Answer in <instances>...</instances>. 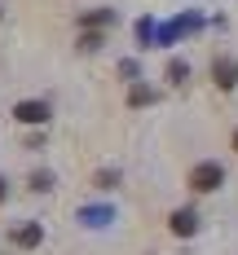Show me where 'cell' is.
Here are the masks:
<instances>
[{"instance_id":"obj_15","label":"cell","mask_w":238,"mask_h":255,"mask_svg":"<svg viewBox=\"0 0 238 255\" xmlns=\"http://www.w3.org/2000/svg\"><path fill=\"white\" fill-rule=\"evenodd\" d=\"M26 150H44V128H40V132H31V136H26Z\"/></svg>"},{"instance_id":"obj_17","label":"cell","mask_w":238,"mask_h":255,"mask_svg":"<svg viewBox=\"0 0 238 255\" xmlns=\"http://www.w3.org/2000/svg\"><path fill=\"white\" fill-rule=\"evenodd\" d=\"M234 150H238V132H234Z\"/></svg>"},{"instance_id":"obj_11","label":"cell","mask_w":238,"mask_h":255,"mask_svg":"<svg viewBox=\"0 0 238 255\" xmlns=\"http://www.w3.org/2000/svg\"><path fill=\"white\" fill-rule=\"evenodd\" d=\"M168 79H172V84H185V79H190V66H185V62H168Z\"/></svg>"},{"instance_id":"obj_2","label":"cell","mask_w":238,"mask_h":255,"mask_svg":"<svg viewBox=\"0 0 238 255\" xmlns=\"http://www.w3.org/2000/svg\"><path fill=\"white\" fill-rule=\"evenodd\" d=\"M13 119L26 124V128H44L53 119V110H49V102H40V97H26V102L13 106Z\"/></svg>"},{"instance_id":"obj_1","label":"cell","mask_w":238,"mask_h":255,"mask_svg":"<svg viewBox=\"0 0 238 255\" xmlns=\"http://www.w3.org/2000/svg\"><path fill=\"white\" fill-rule=\"evenodd\" d=\"M225 185V167L221 163H194L190 167V189L194 194H212V189H221Z\"/></svg>"},{"instance_id":"obj_3","label":"cell","mask_w":238,"mask_h":255,"mask_svg":"<svg viewBox=\"0 0 238 255\" xmlns=\"http://www.w3.org/2000/svg\"><path fill=\"white\" fill-rule=\"evenodd\" d=\"M9 242H13V247H22V251L40 247V242H44V229H40V220H22V225H13V229H9Z\"/></svg>"},{"instance_id":"obj_6","label":"cell","mask_w":238,"mask_h":255,"mask_svg":"<svg viewBox=\"0 0 238 255\" xmlns=\"http://www.w3.org/2000/svg\"><path fill=\"white\" fill-rule=\"evenodd\" d=\"M168 229L177 233V238H190V233L199 229V211H190V207H181V211H172V216H168Z\"/></svg>"},{"instance_id":"obj_13","label":"cell","mask_w":238,"mask_h":255,"mask_svg":"<svg viewBox=\"0 0 238 255\" xmlns=\"http://www.w3.org/2000/svg\"><path fill=\"white\" fill-rule=\"evenodd\" d=\"M119 75H124V79H137V75H141V66H137L132 57H124V62H119Z\"/></svg>"},{"instance_id":"obj_14","label":"cell","mask_w":238,"mask_h":255,"mask_svg":"<svg viewBox=\"0 0 238 255\" xmlns=\"http://www.w3.org/2000/svg\"><path fill=\"white\" fill-rule=\"evenodd\" d=\"M115 180H119L115 167H110V172H97V189H115Z\"/></svg>"},{"instance_id":"obj_9","label":"cell","mask_w":238,"mask_h":255,"mask_svg":"<svg viewBox=\"0 0 238 255\" xmlns=\"http://www.w3.org/2000/svg\"><path fill=\"white\" fill-rule=\"evenodd\" d=\"M155 97H159V93H155V88H146V84H132V88H128V106H150Z\"/></svg>"},{"instance_id":"obj_18","label":"cell","mask_w":238,"mask_h":255,"mask_svg":"<svg viewBox=\"0 0 238 255\" xmlns=\"http://www.w3.org/2000/svg\"><path fill=\"white\" fill-rule=\"evenodd\" d=\"M0 18H4V9H0Z\"/></svg>"},{"instance_id":"obj_5","label":"cell","mask_w":238,"mask_h":255,"mask_svg":"<svg viewBox=\"0 0 238 255\" xmlns=\"http://www.w3.org/2000/svg\"><path fill=\"white\" fill-rule=\"evenodd\" d=\"M212 79H216V88H225V93L238 88V62L234 57H216V62H212Z\"/></svg>"},{"instance_id":"obj_8","label":"cell","mask_w":238,"mask_h":255,"mask_svg":"<svg viewBox=\"0 0 238 255\" xmlns=\"http://www.w3.org/2000/svg\"><path fill=\"white\" fill-rule=\"evenodd\" d=\"M150 44H159L155 22H150V18H141V22H137V49H150Z\"/></svg>"},{"instance_id":"obj_10","label":"cell","mask_w":238,"mask_h":255,"mask_svg":"<svg viewBox=\"0 0 238 255\" xmlns=\"http://www.w3.org/2000/svg\"><path fill=\"white\" fill-rule=\"evenodd\" d=\"M79 49L97 53V49H102V31H79Z\"/></svg>"},{"instance_id":"obj_16","label":"cell","mask_w":238,"mask_h":255,"mask_svg":"<svg viewBox=\"0 0 238 255\" xmlns=\"http://www.w3.org/2000/svg\"><path fill=\"white\" fill-rule=\"evenodd\" d=\"M0 203H4V180H0Z\"/></svg>"},{"instance_id":"obj_7","label":"cell","mask_w":238,"mask_h":255,"mask_svg":"<svg viewBox=\"0 0 238 255\" xmlns=\"http://www.w3.org/2000/svg\"><path fill=\"white\" fill-rule=\"evenodd\" d=\"M79 220L97 229V225H106V220H115V211H110V207H79Z\"/></svg>"},{"instance_id":"obj_12","label":"cell","mask_w":238,"mask_h":255,"mask_svg":"<svg viewBox=\"0 0 238 255\" xmlns=\"http://www.w3.org/2000/svg\"><path fill=\"white\" fill-rule=\"evenodd\" d=\"M31 189H40V194L53 189V172H35V176H31Z\"/></svg>"},{"instance_id":"obj_4","label":"cell","mask_w":238,"mask_h":255,"mask_svg":"<svg viewBox=\"0 0 238 255\" xmlns=\"http://www.w3.org/2000/svg\"><path fill=\"white\" fill-rule=\"evenodd\" d=\"M115 22H119L115 9H88V13L75 18V31H106V26H115Z\"/></svg>"}]
</instances>
